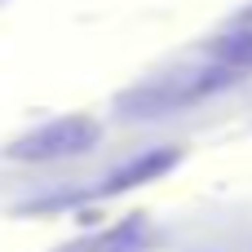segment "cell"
<instances>
[{
  "mask_svg": "<svg viewBox=\"0 0 252 252\" xmlns=\"http://www.w3.org/2000/svg\"><path fill=\"white\" fill-rule=\"evenodd\" d=\"M226 84H235V71H226V66L213 62V66H204L195 75H168V80L137 84V89L120 93L115 111L124 120H159V115H168L177 106H190V102H199V97H208V93H217Z\"/></svg>",
  "mask_w": 252,
  "mask_h": 252,
  "instance_id": "1",
  "label": "cell"
},
{
  "mask_svg": "<svg viewBox=\"0 0 252 252\" xmlns=\"http://www.w3.org/2000/svg\"><path fill=\"white\" fill-rule=\"evenodd\" d=\"M102 142V124L89 115H58L40 128H31L27 137H18L9 146V159L18 164H53V159H71L84 155Z\"/></svg>",
  "mask_w": 252,
  "mask_h": 252,
  "instance_id": "2",
  "label": "cell"
},
{
  "mask_svg": "<svg viewBox=\"0 0 252 252\" xmlns=\"http://www.w3.org/2000/svg\"><path fill=\"white\" fill-rule=\"evenodd\" d=\"M177 164V146H159V151H146V155H137V159H128L120 173H111L93 195H120V190H133V186H146L151 177H159V173H168Z\"/></svg>",
  "mask_w": 252,
  "mask_h": 252,
  "instance_id": "3",
  "label": "cell"
},
{
  "mask_svg": "<svg viewBox=\"0 0 252 252\" xmlns=\"http://www.w3.org/2000/svg\"><path fill=\"white\" fill-rule=\"evenodd\" d=\"M208 58H213L217 66L235 71V75L252 71V22H244L239 31H230V35H221V40H213V44H208Z\"/></svg>",
  "mask_w": 252,
  "mask_h": 252,
  "instance_id": "4",
  "label": "cell"
}]
</instances>
